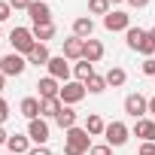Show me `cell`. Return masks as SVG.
I'll return each instance as SVG.
<instances>
[{
	"mask_svg": "<svg viewBox=\"0 0 155 155\" xmlns=\"http://www.w3.org/2000/svg\"><path fill=\"white\" fill-rule=\"evenodd\" d=\"M113 6H110V0H88V12L91 15H107Z\"/></svg>",
	"mask_w": 155,
	"mask_h": 155,
	"instance_id": "obj_27",
	"label": "cell"
},
{
	"mask_svg": "<svg viewBox=\"0 0 155 155\" xmlns=\"http://www.w3.org/2000/svg\"><path fill=\"white\" fill-rule=\"evenodd\" d=\"M88 149H91V134L85 128L76 125L64 131V155H88Z\"/></svg>",
	"mask_w": 155,
	"mask_h": 155,
	"instance_id": "obj_1",
	"label": "cell"
},
{
	"mask_svg": "<svg viewBox=\"0 0 155 155\" xmlns=\"http://www.w3.org/2000/svg\"><path fill=\"white\" fill-rule=\"evenodd\" d=\"M46 70H49V76H52V79H58L61 85H64V82H70V73H73L64 55H52V61L46 64Z\"/></svg>",
	"mask_w": 155,
	"mask_h": 155,
	"instance_id": "obj_7",
	"label": "cell"
},
{
	"mask_svg": "<svg viewBox=\"0 0 155 155\" xmlns=\"http://www.w3.org/2000/svg\"><path fill=\"white\" fill-rule=\"evenodd\" d=\"M6 3H9L12 9H25V12H28V6L34 3V0H6Z\"/></svg>",
	"mask_w": 155,
	"mask_h": 155,
	"instance_id": "obj_31",
	"label": "cell"
},
{
	"mask_svg": "<svg viewBox=\"0 0 155 155\" xmlns=\"http://www.w3.org/2000/svg\"><path fill=\"white\" fill-rule=\"evenodd\" d=\"M3 88H6V76L0 73V91H3Z\"/></svg>",
	"mask_w": 155,
	"mask_h": 155,
	"instance_id": "obj_38",
	"label": "cell"
},
{
	"mask_svg": "<svg viewBox=\"0 0 155 155\" xmlns=\"http://www.w3.org/2000/svg\"><path fill=\"white\" fill-rule=\"evenodd\" d=\"M28 155H52V149H49V146H34Z\"/></svg>",
	"mask_w": 155,
	"mask_h": 155,
	"instance_id": "obj_34",
	"label": "cell"
},
{
	"mask_svg": "<svg viewBox=\"0 0 155 155\" xmlns=\"http://www.w3.org/2000/svg\"><path fill=\"white\" fill-rule=\"evenodd\" d=\"M28 137H31V143L46 146V143H49V122H46V119H34V122H28Z\"/></svg>",
	"mask_w": 155,
	"mask_h": 155,
	"instance_id": "obj_10",
	"label": "cell"
},
{
	"mask_svg": "<svg viewBox=\"0 0 155 155\" xmlns=\"http://www.w3.org/2000/svg\"><path fill=\"white\" fill-rule=\"evenodd\" d=\"M128 82V73L122 70V67H110L107 70V85H113V88H122Z\"/></svg>",
	"mask_w": 155,
	"mask_h": 155,
	"instance_id": "obj_25",
	"label": "cell"
},
{
	"mask_svg": "<svg viewBox=\"0 0 155 155\" xmlns=\"http://www.w3.org/2000/svg\"><path fill=\"white\" fill-rule=\"evenodd\" d=\"M9 155H12V152H9Z\"/></svg>",
	"mask_w": 155,
	"mask_h": 155,
	"instance_id": "obj_43",
	"label": "cell"
},
{
	"mask_svg": "<svg viewBox=\"0 0 155 155\" xmlns=\"http://www.w3.org/2000/svg\"><path fill=\"white\" fill-rule=\"evenodd\" d=\"M9 43H12V52H18V55L28 58V52L37 46V37H34L31 28H12L9 31Z\"/></svg>",
	"mask_w": 155,
	"mask_h": 155,
	"instance_id": "obj_3",
	"label": "cell"
},
{
	"mask_svg": "<svg viewBox=\"0 0 155 155\" xmlns=\"http://www.w3.org/2000/svg\"><path fill=\"white\" fill-rule=\"evenodd\" d=\"M104 137H107V143H110L113 149H119V146H125V143H128L131 128H128L125 122H110V125H107V131H104Z\"/></svg>",
	"mask_w": 155,
	"mask_h": 155,
	"instance_id": "obj_6",
	"label": "cell"
},
{
	"mask_svg": "<svg viewBox=\"0 0 155 155\" xmlns=\"http://www.w3.org/2000/svg\"><path fill=\"white\" fill-rule=\"evenodd\" d=\"M55 122H58V128H61V131H70V128L79 125V113H76L73 107H61V113L55 116Z\"/></svg>",
	"mask_w": 155,
	"mask_h": 155,
	"instance_id": "obj_16",
	"label": "cell"
},
{
	"mask_svg": "<svg viewBox=\"0 0 155 155\" xmlns=\"http://www.w3.org/2000/svg\"><path fill=\"white\" fill-rule=\"evenodd\" d=\"M37 88H40V101H49V97H58L61 94V82L52 79V76H43V79L37 82Z\"/></svg>",
	"mask_w": 155,
	"mask_h": 155,
	"instance_id": "obj_17",
	"label": "cell"
},
{
	"mask_svg": "<svg viewBox=\"0 0 155 155\" xmlns=\"http://www.w3.org/2000/svg\"><path fill=\"white\" fill-rule=\"evenodd\" d=\"M6 140H9V134L3 131V125H0V146H6Z\"/></svg>",
	"mask_w": 155,
	"mask_h": 155,
	"instance_id": "obj_36",
	"label": "cell"
},
{
	"mask_svg": "<svg viewBox=\"0 0 155 155\" xmlns=\"http://www.w3.org/2000/svg\"><path fill=\"white\" fill-rule=\"evenodd\" d=\"M6 149H9L12 155H28L34 146H31V137H28V134H9V140H6Z\"/></svg>",
	"mask_w": 155,
	"mask_h": 155,
	"instance_id": "obj_13",
	"label": "cell"
},
{
	"mask_svg": "<svg viewBox=\"0 0 155 155\" xmlns=\"http://www.w3.org/2000/svg\"><path fill=\"white\" fill-rule=\"evenodd\" d=\"M61 97H49V101H40V119H55L61 113Z\"/></svg>",
	"mask_w": 155,
	"mask_h": 155,
	"instance_id": "obj_21",
	"label": "cell"
},
{
	"mask_svg": "<svg viewBox=\"0 0 155 155\" xmlns=\"http://www.w3.org/2000/svg\"><path fill=\"white\" fill-rule=\"evenodd\" d=\"M128 6H134V9H143V6H149V0H128Z\"/></svg>",
	"mask_w": 155,
	"mask_h": 155,
	"instance_id": "obj_35",
	"label": "cell"
},
{
	"mask_svg": "<svg viewBox=\"0 0 155 155\" xmlns=\"http://www.w3.org/2000/svg\"><path fill=\"white\" fill-rule=\"evenodd\" d=\"M134 134L143 143H155V119H137L134 122Z\"/></svg>",
	"mask_w": 155,
	"mask_h": 155,
	"instance_id": "obj_14",
	"label": "cell"
},
{
	"mask_svg": "<svg viewBox=\"0 0 155 155\" xmlns=\"http://www.w3.org/2000/svg\"><path fill=\"white\" fill-rule=\"evenodd\" d=\"M104 43L101 40H94V37H88L85 40V46H82V61H88V64H97L101 58H104Z\"/></svg>",
	"mask_w": 155,
	"mask_h": 155,
	"instance_id": "obj_12",
	"label": "cell"
},
{
	"mask_svg": "<svg viewBox=\"0 0 155 155\" xmlns=\"http://www.w3.org/2000/svg\"><path fill=\"white\" fill-rule=\"evenodd\" d=\"M125 113L137 122V119H146V113H149V101L143 97V94H128L125 97Z\"/></svg>",
	"mask_w": 155,
	"mask_h": 155,
	"instance_id": "obj_8",
	"label": "cell"
},
{
	"mask_svg": "<svg viewBox=\"0 0 155 155\" xmlns=\"http://www.w3.org/2000/svg\"><path fill=\"white\" fill-rule=\"evenodd\" d=\"M82 46H85V40H79V37H67L61 55H64L67 61H82Z\"/></svg>",
	"mask_w": 155,
	"mask_h": 155,
	"instance_id": "obj_15",
	"label": "cell"
},
{
	"mask_svg": "<svg viewBox=\"0 0 155 155\" xmlns=\"http://www.w3.org/2000/svg\"><path fill=\"white\" fill-rule=\"evenodd\" d=\"M0 40H3V28H0Z\"/></svg>",
	"mask_w": 155,
	"mask_h": 155,
	"instance_id": "obj_41",
	"label": "cell"
},
{
	"mask_svg": "<svg viewBox=\"0 0 155 155\" xmlns=\"http://www.w3.org/2000/svg\"><path fill=\"white\" fill-rule=\"evenodd\" d=\"M88 155H113V146L110 143H97V146L88 149Z\"/></svg>",
	"mask_w": 155,
	"mask_h": 155,
	"instance_id": "obj_28",
	"label": "cell"
},
{
	"mask_svg": "<svg viewBox=\"0 0 155 155\" xmlns=\"http://www.w3.org/2000/svg\"><path fill=\"white\" fill-rule=\"evenodd\" d=\"M91 34H94V21H91V15H79V18H73V37L88 40Z\"/></svg>",
	"mask_w": 155,
	"mask_h": 155,
	"instance_id": "obj_18",
	"label": "cell"
},
{
	"mask_svg": "<svg viewBox=\"0 0 155 155\" xmlns=\"http://www.w3.org/2000/svg\"><path fill=\"white\" fill-rule=\"evenodd\" d=\"M73 76H76L79 82H88L91 76H94V64H88V61H76V64H73Z\"/></svg>",
	"mask_w": 155,
	"mask_h": 155,
	"instance_id": "obj_23",
	"label": "cell"
},
{
	"mask_svg": "<svg viewBox=\"0 0 155 155\" xmlns=\"http://www.w3.org/2000/svg\"><path fill=\"white\" fill-rule=\"evenodd\" d=\"M31 31H34L37 43H49V40L55 37V21H46V25H34Z\"/></svg>",
	"mask_w": 155,
	"mask_h": 155,
	"instance_id": "obj_24",
	"label": "cell"
},
{
	"mask_svg": "<svg viewBox=\"0 0 155 155\" xmlns=\"http://www.w3.org/2000/svg\"><path fill=\"white\" fill-rule=\"evenodd\" d=\"M85 88H88V94H101V91H107V88H110V85H107V76H97V73H94L91 79L85 82Z\"/></svg>",
	"mask_w": 155,
	"mask_h": 155,
	"instance_id": "obj_26",
	"label": "cell"
},
{
	"mask_svg": "<svg viewBox=\"0 0 155 155\" xmlns=\"http://www.w3.org/2000/svg\"><path fill=\"white\" fill-rule=\"evenodd\" d=\"M113 3H128V0H110V6H113Z\"/></svg>",
	"mask_w": 155,
	"mask_h": 155,
	"instance_id": "obj_40",
	"label": "cell"
},
{
	"mask_svg": "<svg viewBox=\"0 0 155 155\" xmlns=\"http://www.w3.org/2000/svg\"><path fill=\"white\" fill-rule=\"evenodd\" d=\"M18 113L28 119V122H34V119H40V97H25L21 104H18Z\"/></svg>",
	"mask_w": 155,
	"mask_h": 155,
	"instance_id": "obj_20",
	"label": "cell"
},
{
	"mask_svg": "<svg viewBox=\"0 0 155 155\" xmlns=\"http://www.w3.org/2000/svg\"><path fill=\"white\" fill-rule=\"evenodd\" d=\"M82 128H85L91 137H101V134L107 131V122H104L97 113H88V119H85V125H82Z\"/></svg>",
	"mask_w": 155,
	"mask_h": 155,
	"instance_id": "obj_22",
	"label": "cell"
},
{
	"mask_svg": "<svg viewBox=\"0 0 155 155\" xmlns=\"http://www.w3.org/2000/svg\"><path fill=\"white\" fill-rule=\"evenodd\" d=\"M12 12H15V9H12V6L6 3V0H0V25H3V21H6L9 15H12Z\"/></svg>",
	"mask_w": 155,
	"mask_h": 155,
	"instance_id": "obj_29",
	"label": "cell"
},
{
	"mask_svg": "<svg viewBox=\"0 0 155 155\" xmlns=\"http://www.w3.org/2000/svg\"><path fill=\"white\" fill-rule=\"evenodd\" d=\"M149 113H152V119H155V97H149Z\"/></svg>",
	"mask_w": 155,
	"mask_h": 155,
	"instance_id": "obj_37",
	"label": "cell"
},
{
	"mask_svg": "<svg viewBox=\"0 0 155 155\" xmlns=\"http://www.w3.org/2000/svg\"><path fill=\"white\" fill-rule=\"evenodd\" d=\"M104 28L113 31V34H116V31H128V28H131V15L122 12V9H110V12L104 15Z\"/></svg>",
	"mask_w": 155,
	"mask_h": 155,
	"instance_id": "obj_9",
	"label": "cell"
},
{
	"mask_svg": "<svg viewBox=\"0 0 155 155\" xmlns=\"http://www.w3.org/2000/svg\"><path fill=\"white\" fill-rule=\"evenodd\" d=\"M137 155H155V143H143L137 149Z\"/></svg>",
	"mask_w": 155,
	"mask_h": 155,
	"instance_id": "obj_33",
	"label": "cell"
},
{
	"mask_svg": "<svg viewBox=\"0 0 155 155\" xmlns=\"http://www.w3.org/2000/svg\"><path fill=\"white\" fill-rule=\"evenodd\" d=\"M6 119H9V104H6L3 97H0V125H3Z\"/></svg>",
	"mask_w": 155,
	"mask_h": 155,
	"instance_id": "obj_32",
	"label": "cell"
},
{
	"mask_svg": "<svg viewBox=\"0 0 155 155\" xmlns=\"http://www.w3.org/2000/svg\"><path fill=\"white\" fill-rule=\"evenodd\" d=\"M88 94V88H85V82H79V79H73V82H64L61 85V104L64 107H73V104H79L82 97Z\"/></svg>",
	"mask_w": 155,
	"mask_h": 155,
	"instance_id": "obj_5",
	"label": "cell"
},
{
	"mask_svg": "<svg viewBox=\"0 0 155 155\" xmlns=\"http://www.w3.org/2000/svg\"><path fill=\"white\" fill-rule=\"evenodd\" d=\"M149 37H152V40H155V25H152V28H149Z\"/></svg>",
	"mask_w": 155,
	"mask_h": 155,
	"instance_id": "obj_39",
	"label": "cell"
},
{
	"mask_svg": "<svg viewBox=\"0 0 155 155\" xmlns=\"http://www.w3.org/2000/svg\"><path fill=\"white\" fill-rule=\"evenodd\" d=\"M125 43L131 52H140L143 58H155V40L149 37V31L143 28H128L125 31Z\"/></svg>",
	"mask_w": 155,
	"mask_h": 155,
	"instance_id": "obj_2",
	"label": "cell"
},
{
	"mask_svg": "<svg viewBox=\"0 0 155 155\" xmlns=\"http://www.w3.org/2000/svg\"><path fill=\"white\" fill-rule=\"evenodd\" d=\"M52 61V55H49V46L46 43H37L31 52H28V64H37V67H46Z\"/></svg>",
	"mask_w": 155,
	"mask_h": 155,
	"instance_id": "obj_19",
	"label": "cell"
},
{
	"mask_svg": "<svg viewBox=\"0 0 155 155\" xmlns=\"http://www.w3.org/2000/svg\"><path fill=\"white\" fill-rule=\"evenodd\" d=\"M28 70V58L18 55V52H9V55H0V73L3 76H21Z\"/></svg>",
	"mask_w": 155,
	"mask_h": 155,
	"instance_id": "obj_4",
	"label": "cell"
},
{
	"mask_svg": "<svg viewBox=\"0 0 155 155\" xmlns=\"http://www.w3.org/2000/svg\"><path fill=\"white\" fill-rule=\"evenodd\" d=\"M46 3H49V0H46Z\"/></svg>",
	"mask_w": 155,
	"mask_h": 155,
	"instance_id": "obj_42",
	"label": "cell"
},
{
	"mask_svg": "<svg viewBox=\"0 0 155 155\" xmlns=\"http://www.w3.org/2000/svg\"><path fill=\"white\" fill-rule=\"evenodd\" d=\"M143 73L155 79V58H143Z\"/></svg>",
	"mask_w": 155,
	"mask_h": 155,
	"instance_id": "obj_30",
	"label": "cell"
},
{
	"mask_svg": "<svg viewBox=\"0 0 155 155\" xmlns=\"http://www.w3.org/2000/svg\"><path fill=\"white\" fill-rule=\"evenodd\" d=\"M28 15H31L34 25H46V21H52V9H49L46 0H34V3L28 6Z\"/></svg>",
	"mask_w": 155,
	"mask_h": 155,
	"instance_id": "obj_11",
	"label": "cell"
}]
</instances>
